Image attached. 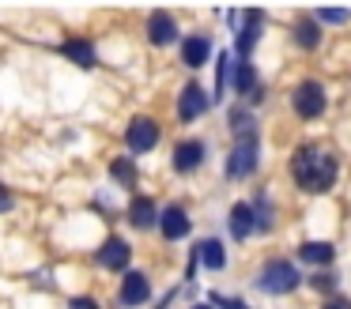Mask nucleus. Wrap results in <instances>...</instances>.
Returning a JSON list of instances; mask_svg holds the SVG:
<instances>
[{
  "label": "nucleus",
  "mask_w": 351,
  "mask_h": 309,
  "mask_svg": "<svg viewBox=\"0 0 351 309\" xmlns=\"http://www.w3.org/2000/svg\"><path fill=\"white\" fill-rule=\"evenodd\" d=\"M291 173L306 193H328L336 181V158L321 147H298L291 158Z\"/></svg>",
  "instance_id": "nucleus-1"
},
{
  "label": "nucleus",
  "mask_w": 351,
  "mask_h": 309,
  "mask_svg": "<svg viewBox=\"0 0 351 309\" xmlns=\"http://www.w3.org/2000/svg\"><path fill=\"white\" fill-rule=\"evenodd\" d=\"M257 286L268 294H287L298 286V271L291 268V260H272V264H265V271L257 275Z\"/></svg>",
  "instance_id": "nucleus-2"
},
{
  "label": "nucleus",
  "mask_w": 351,
  "mask_h": 309,
  "mask_svg": "<svg viewBox=\"0 0 351 309\" xmlns=\"http://www.w3.org/2000/svg\"><path fill=\"white\" fill-rule=\"evenodd\" d=\"M321 110H325V87L313 83V79H306L302 87L295 90V113L306 117V121H313V117H321Z\"/></svg>",
  "instance_id": "nucleus-3"
},
{
  "label": "nucleus",
  "mask_w": 351,
  "mask_h": 309,
  "mask_svg": "<svg viewBox=\"0 0 351 309\" xmlns=\"http://www.w3.org/2000/svg\"><path fill=\"white\" fill-rule=\"evenodd\" d=\"M253 166H257V140H238L227 158V177L238 181L245 173H253Z\"/></svg>",
  "instance_id": "nucleus-4"
},
{
  "label": "nucleus",
  "mask_w": 351,
  "mask_h": 309,
  "mask_svg": "<svg viewBox=\"0 0 351 309\" xmlns=\"http://www.w3.org/2000/svg\"><path fill=\"white\" fill-rule=\"evenodd\" d=\"M125 140H129V151L144 155V151H152L155 140H159V125H155L152 117H136L129 125V132H125Z\"/></svg>",
  "instance_id": "nucleus-5"
},
{
  "label": "nucleus",
  "mask_w": 351,
  "mask_h": 309,
  "mask_svg": "<svg viewBox=\"0 0 351 309\" xmlns=\"http://www.w3.org/2000/svg\"><path fill=\"white\" fill-rule=\"evenodd\" d=\"M147 294H152V283H147L144 271H125V279H121V306H144Z\"/></svg>",
  "instance_id": "nucleus-6"
},
{
  "label": "nucleus",
  "mask_w": 351,
  "mask_h": 309,
  "mask_svg": "<svg viewBox=\"0 0 351 309\" xmlns=\"http://www.w3.org/2000/svg\"><path fill=\"white\" fill-rule=\"evenodd\" d=\"M129 256H132V249H129V241H121V238H110L106 245L95 253V260L102 264V268H114V271H125V264H129Z\"/></svg>",
  "instance_id": "nucleus-7"
},
{
  "label": "nucleus",
  "mask_w": 351,
  "mask_h": 309,
  "mask_svg": "<svg viewBox=\"0 0 351 309\" xmlns=\"http://www.w3.org/2000/svg\"><path fill=\"white\" fill-rule=\"evenodd\" d=\"M204 110H208V95L197 87V83H189V87L182 90V98H178V117H182V121H197Z\"/></svg>",
  "instance_id": "nucleus-8"
},
{
  "label": "nucleus",
  "mask_w": 351,
  "mask_h": 309,
  "mask_svg": "<svg viewBox=\"0 0 351 309\" xmlns=\"http://www.w3.org/2000/svg\"><path fill=\"white\" fill-rule=\"evenodd\" d=\"M159 226H162V238H167V241H178V238L189 234V215H185L182 208H167L159 215Z\"/></svg>",
  "instance_id": "nucleus-9"
},
{
  "label": "nucleus",
  "mask_w": 351,
  "mask_h": 309,
  "mask_svg": "<svg viewBox=\"0 0 351 309\" xmlns=\"http://www.w3.org/2000/svg\"><path fill=\"white\" fill-rule=\"evenodd\" d=\"M147 38H152L155 45H170L178 38V27H174V19H170L167 12H155L152 19H147Z\"/></svg>",
  "instance_id": "nucleus-10"
},
{
  "label": "nucleus",
  "mask_w": 351,
  "mask_h": 309,
  "mask_svg": "<svg viewBox=\"0 0 351 309\" xmlns=\"http://www.w3.org/2000/svg\"><path fill=\"white\" fill-rule=\"evenodd\" d=\"M204 162V143H197V140H185V143H178V151H174V170H197V166Z\"/></svg>",
  "instance_id": "nucleus-11"
},
{
  "label": "nucleus",
  "mask_w": 351,
  "mask_h": 309,
  "mask_svg": "<svg viewBox=\"0 0 351 309\" xmlns=\"http://www.w3.org/2000/svg\"><path fill=\"white\" fill-rule=\"evenodd\" d=\"M253 226H257L253 208H250V203H234V208H230V234H234L238 241H245L253 234Z\"/></svg>",
  "instance_id": "nucleus-12"
},
{
  "label": "nucleus",
  "mask_w": 351,
  "mask_h": 309,
  "mask_svg": "<svg viewBox=\"0 0 351 309\" xmlns=\"http://www.w3.org/2000/svg\"><path fill=\"white\" fill-rule=\"evenodd\" d=\"M208 53H212V42L200 38V34H193V38H185V42H182V60L189 68H200L208 60Z\"/></svg>",
  "instance_id": "nucleus-13"
},
{
  "label": "nucleus",
  "mask_w": 351,
  "mask_h": 309,
  "mask_svg": "<svg viewBox=\"0 0 351 309\" xmlns=\"http://www.w3.org/2000/svg\"><path fill=\"white\" fill-rule=\"evenodd\" d=\"M61 49H64V57L76 60L80 68H91L95 64V49H91V42H84V38H69Z\"/></svg>",
  "instance_id": "nucleus-14"
},
{
  "label": "nucleus",
  "mask_w": 351,
  "mask_h": 309,
  "mask_svg": "<svg viewBox=\"0 0 351 309\" xmlns=\"http://www.w3.org/2000/svg\"><path fill=\"white\" fill-rule=\"evenodd\" d=\"M129 219H132V226H140V230L155 226V203L147 200V196H136V200L129 203Z\"/></svg>",
  "instance_id": "nucleus-15"
},
{
  "label": "nucleus",
  "mask_w": 351,
  "mask_h": 309,
  "mask_svg": "<svg viewBox=\"0 0 351 309\" xmlns=\"http://www.w3.org/2000/svg\"><path fill=\"white\" fill-rule=\"evenodd\" d=\"M245 19H250V27L238 34V53H242V57H250V49L257 45V38H261V23H265V15H261V12H250Z\"/></svg>",
  "instance_id": "nucleus-16"
},
{
  "label": "nucleus",
  "mask_w": 351,
  "mask_h": 309,
  "mask_svg": "<svg viewBox=\"0 0 351 309\" xmlns=\"http://www.w3.org/2000/svg\"><path fill=\"white\" fill-rule=\"evenodd\" d=\"M298 256H302L306 264H328L332 260V245H328V241H306V245L298 249Z\"/></svg>",
  "instance_id": "nucleus-17"
},
{
  "label": "nucleus",
  "mask_w": 351,
  "mask_h": 309,
  "mask_svg": "<svg viewBox=\"0 0 351 309\" xmlns=\"http://www.w3.org/2000/svg\"><path fill=\"white\" fill-rule=\"evenodd\" d=\"M200 260H204L212 271H219L223 264H227V253H223V241H215V238L200 241Z\"/></svg>",
  "instance_id": "nucleus-18"
},
{
  "label": "nucleus",
  "mask_w": 351,
  "mask_h": 309,
  "mask_svg": "<svg viewBox=\"0 0 351 309\" xmlns=\"http://www.w3.org/2000/svg\"><path fill=\"white\" fill-rule=\"evenodd\" d=\"M234 90H242V95H253L257 90V72H253L250 60H238V72H234Z\"/></svg>",
  "instance_id": "nucleus-19"
},
{
  "label": "nucleus",
  "mask_w": 351,
  "mask_h": 309,
  "mask_svg": "<svg viewBox=\"0 0 351 309\" xmlns=\"http://www.w3.org/2000/svg\"><path fill=\"white\" fill-rule=\"evenodd\" d=\"M230 128H234L238 140H257V125H253L250 113H234V117H230Z\"/></svg>",
  "instance_id": "nucleus-20"
},
{
  "label": "nucleus",
  "mask_w": 351,
  "mask_h": 309,
  "mask_svg": "<svg viewBox=\"0 0 351 309\" xmlns=\"http://www.w3.org/2000/svg\"><path fill=\"white\" fill-rule=\"evenodd\" d=\"M295 38H298V45H302V49H313V45L321 42V30L306 19V23H298V27H295Z\"/></svg>",
  "instance_id": "nucleus-21"
},
{
  "label": "nucleus",
  "mask_w": 351,
  "mask_h": 309,
  "mask_svg": "<svg viewBox=\"0 0 351 309\" xmlns=\"http://www.w3.org/2000/svg\"><path fill=\"white\" fill-rule=\"evenodd\" d=\"M110 173H114L121 185H132V181H136V166H132L129 158H114V162H110Z\"/></svg>",
  "instance_id": "nucleus-22"
},
{
  "label": "nucleus",
  "mask_w": 351,
  "mask_h": 309,
  "mask_svg": "<svg viewBox=\"0 0 351 309\" xmlns=\"http://www.w3.org/2000/svg\"><path fill=\"white\" fill-rule=\"evenodd\" d=\"M227 75H230V53L219 57V72H215V98L227 95Z\"/></svg>",
  "instance_id": "nucleus-23"
},
{
  "label": "nucleus",
  "mask_w": 351,
  "mask_h": 309,
  "mask_svg": "<svg viewBox=\"0 0 351 309\" xmlns=\"http://www.w3.org/2000/svg\"><path fill=\"white\" fill-rule=\"evenodd\" d=\"M317 19H325V23H348L351 12H340V8H325V12H317Z\"/></svg>",
  "instance_id": "nucleus-24"
},
{
  "label": "nucleus",
  "mask_w": 351,
  "mask_h": 309,
  "mask_svg": "<svg viewBox=\"0 0 351 309\" xmlns=\"http://www.w3.org/2000/svg\"><path fill=\"white\" fill-rule=\"evenodd\" d=\"M310 283H313V286H317V291H332V283H336V275H328V271H325V275H321V271H317V275H313V279H310Z\"/></svg>",
  "instance_id": "nucleus-25"
},
{
  "label": "nucleus",
  "mask_w": 351,
  "mask_h": 309,
  "mask_svg": "<svg viewBox=\"0 0 351 309\" xmlns=\"http://www.w3.org/2000/svg\"><path fill=\"white\" fill-rule=\"evenodd\" d=\"M215 301H219V309H250L242 298H215Z\"/></svg>",
  "instance_id": "nucleus-26"
},
{
  "label": "nucleus",
  "mask_w": 351,
  "mask_h": 309,
  "mask_svg": "<svg viewBox=\"0 0 351 309\" xmlns=\"http://www.w3.org/2000/svg\"><path fill=\"white\" fill-rule=\"evenodd\" d=\"M4 211H12V193L0 185V215H4Z\"/></svg>",
  "instance_id": "nucleus-27"
},
{
  "label": "nucleus",
  "mask_w": 351,
  "mask_h": 309,
  "mask_svg": "<svg viewBox=\"0 0 351 309\" xmlns=\"http://www.w3.org/2000/svg\"><path fill=\"white\" fill-rule=\"evenodd\" d=\"M69 309H99V306H95L91 298H72V301H69Z\"/></svg>",
  "instance_id": "nucleus-28"
},
{
  "label": "nucleus",
  "mask_w": 351,
  "mask_h": 309,
  "mask_svg": "<svg viewBox=\"0 0 351 309\" xmlns=\"http://www.w3.org/2000/svg\"><path fill=\"white\" fill-rule=\"evenodd\" d=\"M325 309H351V301H328Z\"/></svg>",
  "instance_id": "nucleus-29"
},
{
  "label": "nucleus",
  "mask_w": 351,
  "mask_h": 309,
  "mask_svg": "<svg viewBox=\"0 0 351 309\" xmlns=\"http://www.w3.org/2000/svg\"><path fill=\"white\" fill-rule=\"evenodd\" d=\"M193 309H212V306H193Z\"/></svg>",
  "instance_id": "nucleus-30"
}]
</instances>
